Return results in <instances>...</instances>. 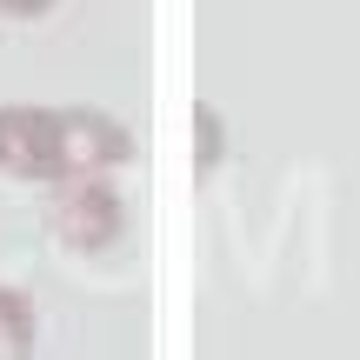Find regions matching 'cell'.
Returning <instances> with one entry per match:
<instances>
[{
  "mask_svg": "<svg viewBox=\"0 0 360 360\" xmlns=\"http://www.w3.org/2000/svg\"><path fill=\"white\" fill-rule=\"evenodd\" d=\"M47 227L67 254H107L127 233V200L107 174H67L47 187Z\"/></svg>",
  "mask_w": 360,
  "mask_h": 360,
  "instance_id": "1",
  "label": "cell"
},
{
  "mask_svg": "<svg viewBox=\"0 0 360 360\" xmlns=\"http://www.w3.org/2000/svg\"><path fill=\"white\" fill-rule=\"evenodd\" d=\"M0 174L34 180V187L60 180V107H47V101L0 107Z\"/></svg>",
  "mask_w": 360,
  "mask_h": 360,
  "instance_id": "2",
  "label": "cell"
},
{
  "mask_svg": "<svg viewBox=\"0 0 360 360\" xmlns=\"http://www.w3.org/2000/svg\"><path fill=\"white\" fill-rule=\"evenodd\" d=\"M141 154L127 120L107 107H60V180L67 174H114Z\"/></svg>",
  "mask_w": 360,
  "mask_h": 360,
  "instance_id": "3",
  "label": "cell"
},
{
  "mask_svg": "<svg viewBox=\"0 0 360 360\" xmlns=\"http://www.w3.org/2000/svg\"><path fill=\"white\" fill-rule=\"evenodd\" d=\"M40 347V314L27 287H0V360H27Z\"/></svg>",
  "mask_w": 360,
  "mask_h": 360,
  "instance_id": "4",
  "label": "cell"
},
{
  "mask_svg": "<svg viewBox=\"0 0 360 360\" xmlns=\"http://www.w3.org/2000/svg\"><path fill=\"white\" fill-rule=\"evenodd\" d=\"M193 134H200V154H193V174L207 180V174L220 167V160H227V127H220V107H207V101L193 107Z\"/></svg>",
  "mask_w": 360,
  "mask_h": 360,
  "instance_id": "5",
  "label": "cell"
},
{
  "mask_svg": "<svg viewBox=\"0 0 360 360\" xmlns=\"http://www.w3.org/2000/svg\"><path fill=\"white\" fill-rule=\"evenodd\" d=\"M53 7H60V0H0V13H7V20H47Z\"/></svg>",
  "mask_w": 360,
  "mask_h": 360,
  "instance_id": "6",
  "label": "cell"
}]
</instances>
